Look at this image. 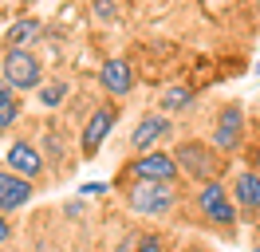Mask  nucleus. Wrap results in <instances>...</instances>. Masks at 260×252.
Listing matches in <instances>:
<instances>
[{
    "label": "nucleus",
    "instance_id": "obj_1",
    "mask_svg": "<svg viewBox=\"0 0 260 252\" xmlns=\"http://www.w3.org/2000/svg\"><path fill=\"white\" fill-rule=\"evenodd\" d=\"M174 158H178L181 173H189L193 181H221V173H225L229 158L217 150V146H209V142H181L178 150H174Z\"/></svg>",
    "mask_w": 260,
    "mask_h": 252
},
{
    "label": "nucleus",
    "instance_id": "obj_2",
    "mask_svg": "<svg viewBox=\"0 0 260 252\" xmlns=\"http://www.w3.org/2000/svg\"><path fill=\"white\" fill-rule=\"evenodd\" d=\"M126 205H130V213H138V217H166L178 205V189L166 185V181H130Z\"/></svg>",
    "mask_w": 260,
    "mask_h": 252
},
{
    "label": "nucleus",
    "instance_id": "obj_3",
    "mask_svg": "<svg viewBox=\"0 0 260 252\" xmlns=\"http://www.w3.org/2000/svg\"><path fill=\"white\" fill-rule=\"evenodd\" d=\"M0 75L8 79L16 91H36V87H44V67L36 59V51H24V47H4V55H0Z\"/></svg>",
    "mask_w": 260,
    "mask_h": 252
},
{
    "label": "nucleus",
    "instance_id": "obj_4",
    "mask_svg": "<svg viewBox=\"0 0 260 252\" xmlns=\"http://www.w3.org/2000/svg\"><path fill=\"white\" fill-rule=\"evenodd\" d=\"M197 209L209 225H221V229L237 225V201H233V189H225V181H205L197 189Z\"/></svg>",
    "mask_w": 260,
    "mask_h": 252
},
{
    "label": "nucleus",
    "instance_id": "obj_5",
    "mask_svg": "<svg viewBox=\"0 0 260 252\" xmlns=\"http://www.w3.org/2000/svg\"><path fill=\"white\" fill-rule=\"evenodd\" d=\"M178 173H181V166H178V158H174V154L150 150V154L134 158L126 170H122V177H130V181H166V185H174Z\"/></svg>",
    "mask_w": 260,
    "mask_h": 252
},
{
    "label": "nucleus",
    "instance_id": "obj_6",
    "mask_svg": "<svg viewBox=\"0 0 260 252\" xmlns=\"http://www.w3.org/2000/svg\"><path fill=\"white\" fill-rule=\"evenodd\" d=\"M114 122H118V107H114V103H103V107L91 110V118H87V126H83V138H79L83 158H95L99 154V146L107 142V134H111Z\"/></svg>",
    "mask_w": 260,
    "mask_h": 252
},
{
    "label": "nucleus",
    "instance_id": "obj_7",
    "mask_svg": "<svg viewBox=\"0 0 260 252\" xmlns=\"http://www.w3.org/2000/svg\"><path fill=\"white\" fill-rule=\"evenodd\" d=\"M244 138V114L237 103H229L221 114H217V126H213V146L221 150V154H233Z\"/></svg>",
    "mask_w": 260,
    "mask_h": 252
},
{
    "label": "nucleus",
    "instance_id": "obj_8",
    "mask_svg": "<svg viewBox=\"0 0 260 252\" xmlns=\"http://www.w3.org/2000/svg\"><path fill=\"white\" fill-rule=\"evenodd\" d=\"M4 170H12V173H20V177H40L44 173V158H40V150H36L32 142H24V138H16L8 150H4Z\"/></svg>",
    "mask_w": 260,
    "mask_h": 252
},
{
    "label": "nucleus",
    "instance_id": "obj_9",
    "mask_svg": "<svg viewBox=\"0 0 260 252\" xmlns=\"http://www.w3.org/2000/svg\"><path fill=\"white\" fill-rule=\"evenodd\" d=\"M170 130H174V126H170L166 114H146L142 122L134 126V134H130V150H134V154H150V146L162 142Z\"/></svg>",
    "mask_w": 260,
    "mask_h": 252
},
{
    "label": "nucleus",
    "instance_id": "obj_10",
    "mask_svg": "<svg viewBox=\"0 0 260 252\" xmlns=\"http://www.w3.org/2000/svg\"><path fill=\"white\" fill-rule=\"evenodd\" d=\"M28 201H32V181L12 170H0V213H12Z\"/></svg>",
    "mask_w": 260,
    "mask_h": 252
},
{
    "label": "nucleus",
    "instance_id": "obj_11",
    "mask_svg": "<svg viewBox=\"0 0 260 252\" xmlns=\"http://www.w3.org/2000/svg\"><path fill=\"white\" fill-rule=\"evenodd\" d=\"M99 79H103L107 94H114V99L130 94V87H134V71H130L126 59H107V63H103V71H99Z\"/></svg>",
    "mask_w": 260,
    "mask_h": 252
},
{
    "label": "nucleus",
    "instance_id": "obj_12",
    "mask_svg": "<svg viewBox=\"0 0 260 252\" xmlns=\"http://www.w3.org/2000/svg\"><path fill=\"white\" fill-rule=\"evenodd\" d=\"M233 201L244 213H260V170H244L233 181Z\"/></svg>",
    "mask_w": 260,
    "mask_h": 252
},
{
    "label": "nucleus",
    "instance_id": "obj_13",
    "mask_svg": "<svg viewBox=\"0 0 260 252\" xmlns=\"http://www.w3.org/2000/svg\"><path fill=\"white\" fill-rule=\"evenodd\" d=\"M40 20H32V16H24V20H16L12 28L4 32V47H24L28 51V44H36L40 40Z\"/></svg>",
    "mask_w": 260,
    "mask_h": 252
},
{
    "label": "nucleus",
    "instance_id": "obj_14",
    "mask_svg": "<svg viewBox=\"0 0 260 252\" xmlns=\"http://www.w3.org/2000/svg\"><path fill=\"white\" fill-rule=\"evenodd\" d=\"M16 114H20V94L8 79L0 75V130H8V126L16 122Z\"/></svg>",
    "mask_w": 260,
    "mask_h": 252
},
{
    "label": "nucleus",
    "instance_id": "obj_15",
    "mask_svg": "<svg viewBox=\"0 0 260 252\" xmlns=\"http://www.w3.org/2000/svg\"><path fill=\"white\" fill-rule=\"evenodd\" d=\"M189 103H193V91H189V87H174V91H166V99H162L166 110H181V107H189Z\"/></svg>",
    "mask_w": 260,
    "mask_h": 252
},
{
    "label": "nucleus",
    "instance_id": "obj_16",
    "mask_svg": "<svg viewBox=\"0 0 260 252\" xmlns=\"http://www.w3.org/2000/svg\"><path fill=\"white\" fill-rule=\"evenodd\" d=\"M67 94V83H48V87H40V103L44 107H59Z\"/></svg>",
    "mask_w": 260,
    "mask_h": 252
},
{
    "label": "nucleus",
    "instance_id": "obj_17",
    "mask_svg": "<svg viewBox=\"0 0 260 252\" xmlns=\"http://www.w3.org/2000/svg\"><path fill=\"white\" fill-rule=\"evenodd\" d=\"M134 252H162V240H158L154 233H146L142 240H138V248H134Z\"/></svg>",
    "mask_w": 260,
    "mask_h": 252
},
{
    "label": "nucleus",
    "instance_id": "obj_18",
    "mask_svg": "<svg viewBox=\"0 0 260 252\" xmlns=\"http://www.w3.org/2000/svg\"><path fill=\"white\" fill-rule=\"evenodd\" d=\"M103 189H107L103 181H87V185H83V193H87V197H95V193H103Z\"/></svg>",
    "mask_w": 260,
    "mask_h": 252
},
{
    "label": "nucleus",
    "instance_id": "obj_19",
    "mask_svg": "<svg viewBox=\"0 0 260 252\" xmlns=\"http://www.w3.org/2000/svg\"><path fill=\"white\" fill-rule=\"evenodd\" d=\"M8 236H12V225H8V220H4V213H0V244H4Z\"/></svg>",
    "mask_w": 260,
    "mask_h": 252
},
{
    "label": "nucleus",
    "instance_id": "obj_20",
    "mask_svg": "<svg viewBox=\"0 0 260 252\" xmlns=\"http://www.w3.org/2000/svg\"><path fill=\"white\" fill-rule=\"evenodd\" d=\"M252 158H256V170H260V146H256V154H252Z\"/></svg>",
    "mask_w": 260,
    "mask_h": 252
},
{
    "label": "nucleus",
    "instance_id": "obj_21",
    "mask_svg": "<svg viewBox=\"0 0 260 252\" xmlns=\"http://www.w3.org/2000/svg\"><path fill=\"white\" fill-rule=\"evenodd\" d=\"M256 71H260V59H256Z\"/></svg>",
    "mask_w": 260,
    "mask_h": 252
}]
</instances>
